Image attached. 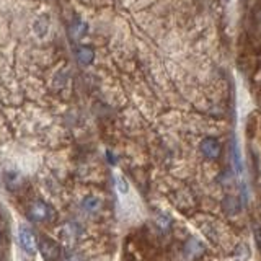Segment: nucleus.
<instances>
[{
  "mask_svg": "<svg viewBox=\"0 0 261 261\" xmlns=\"http://www.w3.org/2000/svg\"><path fill=\"white\" fill-rule=\"evenodd\" d=\"M199 149H201L204 157L209 159V160H216V159L220 157V144L214 137L202 139L201 144H199Z\"/></svg>",
  "mask_w": 261,
  "mask_h": 261,
  "instance_id": "4",
  "label": "nucleus"
},
{
  "mask_svg": "<svg viewBox=\"0 0 261 261\" xmlns=\"http://www.w3.org/2000/svg\"><path fill=\"white\" fill-rule=\"evenodd\" d=\"M87 33V24L80 20H75L72 24V35L73 38H82Z\"/></svg>",
  "mask_w": 261,
  "mask_h": 261,
  "instance_id": "9",
  "label": "nucleus"
},
{
  "mask_svg": "<svg viewBox=\"0 0 261 261\" xmlns=\"http://www.w3.org/2000/svg\"><path fill=\"white\" fill-rule=\"evenodd\" d=\"M0 239H2V235H0Z\"/></svg>",
  "mask_w": 261,
  "mask_h": 261,
  "instance_id": "11",
  "label": "nucleus"
},
{
  "mask_svg": "<svg viewBox=\"0 0 261 261\" xmlns=\"http://www.w3.org/2000/svg\"><path fill=\"white\" fill-rule=\"evenodd\" d=\"M222 207L227 214H237L242 209V202L239 201V198H232V196H227L222 202Z\"/></svg>",
  "mask_w": 261,
  "mask_h": 261,
  "instance_id": "7",
  "label": "nucleus"
},
{
  "mask_svg": "<svg viewBox=\"0 0 261 261\" xmlns=\"http://www.w3.org/2000/svg\"><path fill=\"white\" fill-rule=\"evenodd\" d=\"M77 59H79L80 64H84V65L92 64L93 59H95L93 49L90 47V46H82V47H79V51H77Z\"/></svg>",
  "mask_w": 261,
  "mask_h": 261,
  "instance_id": "5",
  "label": "nucleus"
},
{
  "mask_svg": "<svg viewBox=\"0 0 261 261\" xmlns=\"http://www.w3.org/2000/svg\"><path fill=\"white\" fill-rule=\"evenodd\" d=\"M53 216L51 207L44 204L43 201H35L28 209V217L35 222H44V220H49Z\"/></svg>",
  "mask_w": 261,
  "mask_h": 261,
  "instance_id": "2",
  "label": "nucleus"
},
{
  "mask_svg": "<svg viewBox=\"0 0 261 261\" xmlns=\"http://www.w3.org/2000/svg\"><path fill=\"white\" fill-rule=\"evenodd\" d=\"M18 240H20L21 248L27 251L28 255H35L36 248H38V243H36V239H35V233H33L28 227L21 225L18 228Z\"/></svg>",
  "mask_w": 261,
  "mask_h": 261,
  "instance_id": "3",
  "label": "nucleus"
},
{
  "mask_svg": "<svg viewBox=\"0 0 261 261\" xmlns=\"http://www.w3.org/2000/svg\"><path fill=\"white\" fill-rule=\"evenodd\" d=\"M116 181H118V190H119V193H122V194H126L127 191H129V185H127V181L122 176H118L116 178Z\"/></svg>",
  "mask_w": 261,
  "mask_h": 261,
  "instance_id": "10",
  "label": "nucleus"
},
{
  "mask_svg": "<svg viewBox=\"0 0 261 261\" xmlns=\"http://www.w3.org/2000/svg\"><path fill=\"white\" fill-rule=\"evenodd\" d=\"M230 153H232V162H233V168L239 175L243 173V162H242V155H240V149H239V144L232 142L230 147Z\"/></svg>",
  "mask_w": 261,
  "mask_h": 261,
  "instance_id": "6",
  "label": "nucleus"
},
{
  "mask_svg": "<svg viewBox=\"0 0 261 261\" xmlns=\"http://www.w3.org/2000/svg\"><path fill=\"white\" fill-rule=\"evenodd\" d=\"M82 207L88 212H95L101 207V201L95 198V196H87L85 199H82Z\"/></svg>",
  "mask_w": 261,
  "mask_h": 261,
  "instance_id": "8",
  "label": "nucleus"
},
{
  "mask_svg": "<svg viewBox=\"0 0 261 261\" xmlns=\"http://www.w3.org/2000/svg\"><path fill=\"white\" fill-rule=\"evenodd\" d=\"M39 251H41V255H43L44 261H59L62 255L59 243L47 239V237H43V239L39 240Z\"/></svg>",
  "mask_w": 261,
  "mask_h": 261,
  "instance_id": "1",
  "label": "nucleus"
}]
</instances>
